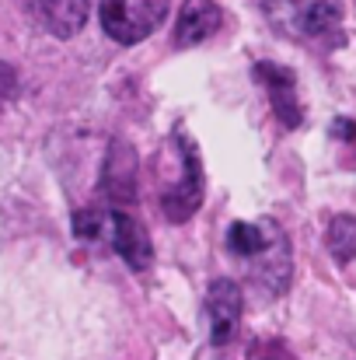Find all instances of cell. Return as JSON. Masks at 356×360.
I'll return each instance as SVG.
<instances>
[{
    "instance_id": "1",
    "label": "cell",
    "mask_w": 356,
    "mask_h": 360,
    "mask_svg": "<svg viewBox=\"0 0 356 360\" xmlns=\"http://www.w3.org/2000/svg\"><path fill=\"white\" fill-rule=\"evenodd\" d=\"M228 252L248 269V276L265 290V294H283L294 276V255L286 231L269 221H237L228 231Z\"/></svg>"
},
{
    "instance_id": "2",
    "label": "cell",
    "mask_w": 356,
    "mask_h": 360,
    "mask_svg": "<svg viewBox=\"0 0 356 360\" xmlns=\"http://www.w3.org/2000/svg\"><path fill=\"white\" fill-rule=\"evenodd\" d=\"M74 238L112 245L116 255L133 273H143L154 262V245H150L147 228L140 221H133L129 214H122L119 207H88V210H77L74 214Z\"/></svg>"
},
{
    "instance_id": "3",
    "label": "cell",
    "mask_w": 356,
    "mask_h": 360,
    "mask_svg": "<svg viewBox=\"0 0 356 360\" xmlns=\"http://www.w3.org/2000/svg\"><path fill=\"white\" fill-rule=\"evenodd\" d=\"M164 158L171 161V182L161 186V210L171 224H185L203 207V189H206L203 161H199L196 143L182 129L171 133V143H168Z\"/></svg>"
},
{
    "instance_id": "4",
    "label": "cell",
    "mask_w": 356,
    "mask_h": 360,
    "mask_svg": "<svg viewBox=\"0 0 356 360\" xmlns=\"http://www.w3.org/2000/svg\"><path fill=\"white\" fill-rule=\"evenodd\" d=\"M265 18L272 21L276 32L290 39H325L339 28L343 21V4L339 0H262Z\"/></svg>"
},
{
    "instance_id": "5",
    "label": "cell",
    "mask_w": 356,
    "mask_h": 360,
    "mask_svg": "<svg viewBox=\"0 0 356 360\" xmlns=\"http://www.w3.org/2000/svg\"><path fill=\"white\" fill-rule=\"evenodd\" d=\"M168 14V0H102V28L119 46L150 39Z\"/></svg>"
},
{
    "instance_id": "6",
    "label": "cell",
    "mask_w": 356,
    "mask_h": 360,
    "mask_svg": "<svg viewBox=\"0 0 356 360\" xmlns=\"http://www.w3.org/2000/svg\"><path fill=\"white\" fill-rule=\"evenodd\" d=\"M241 287L235 280L220 276L210 283L206 290V319H210V343L213 347H228L237 333V322H241Z\"/></svg>"
},
{
    "instance_id": "7",
    "label": "cell",
    "mask_w": 356,
    "mask_h": 360,
    "mask_svg": "<svg viewBox=\"0 0 356 360\" xmlns=\"http://www.w3.org/2000/svg\"><path fill=\"white\" fill-rule=\"evenodd\" d=\"M255 81L265 88L276 120L283 122L286 129H297L304 122L301 98H297V77L286 67H279V63H255Z\"/></svg>"
},
{
    "instance_id": "8",
    "label": "cell",
    "mask_w": 356,
    "mask_h": 360,
    "mask_svg": "<svg viewBox=\"0 0 356 360\" xmlns=\"http://www.w3.org/2000/svg\"><path fill=\"white\" fill-rule=\"evenodd\" d=\"M21 7L56 39H74L88 21V0H21Z\"/></svg>"
},
{
    "instance_id": "9",
    "label": "cell",
    "mask_w": 356,
    "mask_h": 360,
    "mask_svg": "<svg viewBox=\"0 0 356 360\" xmlns=\"http://www.w3.org/2000/svg\"><path fill=\"white\" fill-rule=\"evenodd\" d=\"M102 193L112 196V203H129L136 193V154L126 140H112L105 172H102Z\"/></svg>"
},
{
    "instance_id": "10",
    "label": "cell",
    "mask_w": 356,
    "mask_h": 360,
    "mask_svg": "<svg viewBox=\"0 0 356 360\" xmlns=\"http://www.w3.org/2000/svg\"><path fill=\"white\" fill-rule=\"evenodd\" d=\"M224 14L213 0H185L178 11V25H175V46H199L206 42L217 28H220Z\"/></svg>"
},
{
    "instance_id": "11",
    "label": "cell",
    "mask_w": 356,
    "mask_h": 360,
    "mask_svg": "<svg viewBox=\"0 0 356 360\" xmlns=\"http://www.w3.org/2000/svg\"><path fill=\"white\" fill-rule=\"evenodd\" d=\"M325 241H329V252H332L339 262L356 259V217H350V214L332 217V224H329V231H325Z\"/></svg>"
},
{
    "instance_id": "12",
    "label": "cell",
    "mask_w": 356,
    "mask_h": 360,
    "mask_svg": "<svg viewBox=\"0 0 356 360\" xmlns=\"http://www.w3.org/2000/svg\"><path fill=\"white\" fill-rule=\"evenodd\" d=\"M14 95H18V74H14V67L0 63V105L14 102Z\"/></svg>"
}]
</instances>
